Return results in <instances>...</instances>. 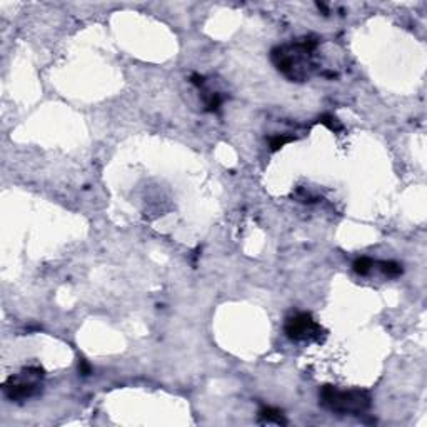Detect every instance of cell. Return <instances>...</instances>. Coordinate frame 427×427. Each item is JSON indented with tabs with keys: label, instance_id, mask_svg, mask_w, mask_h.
<instances>
[{
	"label": "cell",
	"instance_id": "cell-1",
	"mask_svg": "<svg viewBox=\"0 0 427 427\" xmlns=\"http://www.w3.org/2000/svg\"><path fill=\"white\" fill-rule=\"evenodd\" d=\"M317 45L316 37H305L292 45H277L270 50V60L289 80L304 82L309 77V57L316 52Z\"/></svg>",
	"mask_w": 427,
	"mask_h": 427
},
{
	"label": "cell",
	"instance_id": "cell-12",
	"mask_svg": "<svg viewBox=\"0 0 427 427\" xmlns=\"http://www.w3.org/2000/svg\"><path fill=\"white\" fill-rule=\"evenodd\" d=\"M190 82L194 83L195 87L201 89V87L206 86V77L201 75V74H192V75H190Z\"/></svg>",
	"mask_w": 427,
	"mask_h": 427
},
{
	"label": "cell",
	"instance_id": "cell-6",
	"mask_svg": "<svg viewBox=\"0 0 427 427\" xmlns=\"http://www.w3.org/2000/svg\"><path fill=\"white\" fill-rule=\"evenodd\" d=\"M379 269L382 270L384 275H387V277H399V275L404 272V269L399 262L395 261H382L379 262Z\"/></svg>",
	"mask_w": 427,
	"mask_h": 427
},
{
	"label": "cell",
	"instance_id": "cell-10",
	"mask_svg": "<svg viewBox=\"0 0 427 427\" xmlns=\"http://www.w3.org/2000/svg\"><path fill=\"white\" fill-rule=\"evenodd\" d=\"M294 140H296V137H294V135L280 134V135H274V137H270V139H269V146H270V150H272V152H275V150H279L280 147H284L286 144L294 142Z\"/></svg>",
	"mask_w": 427,
	"mask_h": 427
},
{
	"label": "cell",
	"instance_id": "cell-2",
	"mask_svg": "<svg viewBox=\"0 0 427 427\" xmlns=\"http://www.w3.org/2000/svg\"><path fill=\"white\" fill-rule=\"evenodd\" d=\"M319 404L330 412L340 414V416H360L365 411H369L372 399L367 390H342L327 384L319 390Z\"/></svg>",
	"mask_w": 427,
	"mask_h": 427
},
{
	"label": "cell",
	"instance_id": "cell-7",
	"mask_svg": "<svg viewBox=\"0 0 427 427\" xmlns=\"http://www.w3.org/2000/svg\"><path fill=\"white\" fill-rule=\"evenodd\" d=\"M222 100L224 97L219 92H206L204 95V105H206L207 112H217L222 105Z\"/></svg>",
	"mask_w": 427,
	"mask_h": 427
},
{
	"label": "cell",
	"instance_id": "cell-3",
	"mask_svg": "<svg viewBox=\"0 0 427 427\" xmlns=\"http://www.w3.org/2000/svg\"><path fill=\"white\" fill-rule=\"evenodd\" d=\"M42 379H44V369L42 367H25L19 376H10L4 382L2 390L7 399L22 402L40 392Z\"/></svg>",
	"mask_w": 427,
	"mask_h": 427
},
{
	"label": "cell",
	"instance_id": "cell-8",
	"mask_svg": "<svg viewBox=\"0 0 427 427\" xmlns=\"http://www.w3.org/2000/svg\"><path fill=\"white\" fill-rule=\"evenodd\" d=\"M372 267H374V261H372L371 257H359L352 264L354 272L359 275H367Z\"/></svg>",
	"mask_w": 427,
	"mask_h": 427
},
{
	"label": "cell",
	"instance_id": "cell-5",
	"mask_svg": "<svg viewBox=\"0 0 427 427\" xmlns=\"http://www.w3.org/2000/svg\"><path fill=\"white\" fill-rule=\"evenodd\" d=\"M259 420L264 424H277V425H286L287 419L284 417L280 409L277 407H262L259 411Z\"/></svg>",
	"mask_w": 427,
	"mask_h": 427
},
{
	"label": "cell",
	"instance_id": "cell-4",
	"mask_svg": "<svg viewBox=\"0 0 427 427\" xmlns=\"http://www.w3.org/2000/svg\"><path fill=\"white\" fill-rule=\"evenodd\" d=\"M284 332L291 340L302 342V340H321L324 335V329L321 324L314 321L309 312H297L292 317L287 319Z\"/></svg>",
	"mask_w": 427,
	"mask_h": 427
},
{
	"label": "cell",
	"instance_id": "cell-9",
	"mask_svg": "<svg viewBox=\"0 0 427 427\" xmlns=\"http://www.w3.org/2000/svg\"><path fill=\"white\" fill-rule=\"evenodd\" d=\"M317 120L322 125H326V127L329 130H332V132H340L342 129H344V127H342V124H340V120L337 117H334L332 113H322V116L319 117Z\"/></svg>",
	"mask_w": 427,
	"mask_h": 427
},
{
	"label": "cell",
	"instance_id": "cell-11",
	"mask_svg": "<svg viewBox=\"0 0 427 427\" xmlns=\"http://www.w3.org/2000/svg\"><path fill=\"white\" fill-rule=\"evenodd\" d=\"M79 372H80L82 376H90V374H92V367H90V364L87 362L86 359L79 360Z\"/></svg>",
	"mask_w": 427,
	"mask_h": 427
}]
</instances>
